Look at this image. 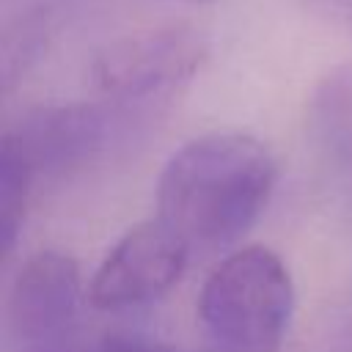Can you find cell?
<instances>
[{"label":"cell","instance_id":"7","mask_svg":"<svg viewBox=\"0 0 352 352\" xmlns=\"http://www.w3.org/2000/svg\"><path fill=\"white\" fill-rule=\"evenodd\" d=\"M308 132L322 165L352 204V66L327 72L308 104Z\"/></svg>","mask_w":352,"mask_h":352},{"label":"cell","instance_id":"6","mask_svg":"<svg viewBox=\"0 0 352 352\" xmlns=\"http://www.w3.org/2000/svg\"><path fill=\"white\" fill-rule=\"evenodd\" d=\"M107 132L94 104H47L28 110L6 135L16 143L36 176H60L91 160Z\"/></svg>","mask_w":352,"mask_h":352},{"label":"cell","instance_id":"3","mask_svg":"<svg viewBox=\"0 0 352 352\" xmlns=\"http://www.w3.org/2000/svg\"><path fill=\"white\" fill-rule=\"evenodd\" d=\"M190 245L160 217L132 226L102 258L88 302L99 311H126L162 297L184 272Z\"/></svg>","mask_w":352,"mask_h":352},{"label":"cell","instance_id":"9","mask_svg":"<svg viewBox=\"0 0 352 352\" xmlns=\"http://www.w3.org/2000/svg\"><path fill=\"white\" fill-rule=\"evenodd\" d=\"M308 11L352 36V0H300Z\"/></svg>","mask_w":352,"mask_h":352},{"label":"cell","instance_id":"8","mask_svg":"<svg viewBox=\"0 0 352 352\" xmlns=\"http://www.w3.org/2000/svg\"><path fill=\"white\" fill-rule=\"evenodd\" d=\"M33 182H36L33 168L28 165L16 143L8 135H3V143H0V250L3 256H8L19 239Z\"/></svg>","mask_w":352,"mask_h":352},{"label":"cell","instance_id":"5","mask_svg":"<svg viewBox=\"0 0 352 352\" xmlns=\"http://www.w3.org/2000/svg\"><path fill=\"white\" fill-rule=\"evenodd\" d=\"M204 55L206 44L192 28L151 30L110 44L94 63V80L107 94L143 96L190 77Z\"/></svg>","mask_w":352,"mask_h":352},{"label":"cell","instance_id":"10","mask_svg":"<svg viewBox=\"0 0 352 352\" xmlns=\"http://www.w3.org/2000/svg\"><path fill=\"white\" fill-rule=\"evenodd\" d=\"M88 352H179V349H173L162 341L140 338V336H110Z\"/></svg>","mask_w":352,"mask_h":352},{"label":"cell","instance_id":"1","mask_svg":"<svg viewBox=\"0 0 352 352\" xmlns=\"http://www.w3.org/2000/svg\"><path fill=\"white\" fill-rule=\"evenodd\" d=\"M278 182L270 148L242 132H214L170 154L157 179V217L190 248L236 242L267 209Z\"/></svg>","mask_w":352,"mask_h":352},{"label":"cell","instance_id":"2","mask_svg":"<svg viewBox=\"0 0 352 352\" xmlns=\"http://www.w3.org/2000/svg\"><path fill=\"white\" fill-rule=\"evenodd\" d=\"M294 316V280L283 258L248 245L204 280L198 319L223 352H278Z\"/></svg>","mask_w":352,"mask_h":352},{"label":"cell","instance_id":"4","mask_svg":"<svg viewBox=\"0 0 352 352\" xmlns=\"http://www.w3.org/2000/svg\"><path fill=\"white\" fill-rule=\"evenodd\" d=\"M82 297L80 267L72 256L60 250H38L11 280L6 300V327L8 336L36 352L58 344L74 316Z\"/></svg>","mask_w":352,"mask_h":352}]
</instances>
